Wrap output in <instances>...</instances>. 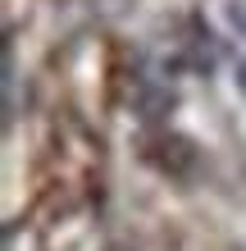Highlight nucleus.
<instances>
[{
	"label": "nucleus",
	"mask_w": 246,
	"mask_h": 251,
	"mask_svg": "<svg viewBox=\"0 0 246 251\" xmlns=\"http://www.w3.org/2000/svg\"><path fill=\"white\" fill-rule=\"evenodd\" d=\"M228 23H233V32L246 37V0H233V5H228Z\"/></svg>",
	"instance_id": "nucleus-1"
},
{
	"label": "nucleus",
	"mask_w": 246,
	"mask_h": 251,
	"mask_svg": "<svg viewBox=\"0 0 246 251\" xmlns=\"http://www.w3.org/2000/svg\"><path fill=\"white\" fill-rule=\"evenodd\" d=\"M237 87H242V92H246V64L237 69Z\"/></svg>",
	"instance_id": "nucleus-2"
}]
</instances>
